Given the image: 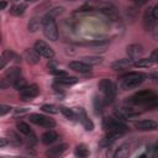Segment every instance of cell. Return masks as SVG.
Segmentation results:
<instances>
[{
	"instance_id": "cell-38",
	"label": "cell",
	"mask_w": 158,
	"mask_h": 158,
	"mask_svg": "<svg viewBox=\"0 0 158 158\" xmlns=\"http://www.w3.org/2000/svg\"><path fill=\"white\" fill-rule=\"evenodd\" d=\"M6 144H9V143H7V139L0 137V147H4V146H6Z\"/></svg>"
},
{
	"instance_id": "cell-37",
	"label": "cell",
	"mask_w": 158,
	"mask_h": 158,
	"mask_svg": "<svg viewBox=\"0 0 158 158\" xmlns=\"http://www.w3.org/2000/svg\"><path fill=\"white\" fill-rule=\"evenodd\" d=\"M135 1V4L137 5V6H142V5H144L146 2H148V0H133Z\"/></svg>"
},
{
	"instance_id": "cell-14",
	"label": "cell",
	"mask_w": 158,
	"mask_h": 158,
	"mask_svg": "<svg viewBox=\"0 0 158 158\" xmlns=\"http://www.w3.org/2000/svg\"><path fill=\"white\" fill-rule=\"evenodd\" d=\"M135 127L139 131H153L158 128V123L153 120H141L135 123Z\"/></svg>"
},
{
	"instance_id": "cell-32",
	"label": "cell",
	"mask_w": 158,
	"mask_h": 158,
	"mask_svg": "<svg viewBox=\"0 0 158 158\" xmlns=\"http://www.w3.org/2000/svg\"><path fill=\"white\" fill-rule=\"evenodd\" d=\"M59 110H60V112L68 118V120H73L74 117H75V115H74V112L70 110V109H68V107H65V106H62V107H59Z\"/></svg>"
},
{
	"instance_id": "cell-25",
	"label": "cell",
	"mask_w": 158,
	"mask_h": 158,
	"mask_svg": "<svg viewBox=\"0 0 158 158\" xmlns=\"http://www.w3.org/2000/svg\"><path fill=\"white\" fill-rule=\"evenodd\" d=\"M130 154V149H128V144H122L117 148V151L115 152L114 157H118V158H123L127 157Z\"/></svg>"
},
{
	"instance_id": "cell-16",
	"label": "cell",
	"mask_w": 158,
	"mask_h": 158,
	"mask_svg": "<svg viewBox=\"0 0 158 158\" xmlns=\"http://www.w3.org/2000/svg\"><path fill=\"white\" fill-rule=\"evenodd\" d=\"M57 139H58V133L54 132V131H52V130L46 131V132L41 136V142H42L43 144H46V146H49V144L54 143Z\"/></svg>"
},
{
	"instance_id": "cell-35",
	"label": "cell",
	"mask_w": 158,
	"mask_h": 158,
	"mask_svg": "<svg viewBox=\"0 0 158 158\" xmlns=\"http://www.w3.org/2000/svg\"><path fill=\"white\" fill-rule=\"evenodd\" d=\"M63 10H64L63 7H54V9H53V10H51L48 14H49V15H52V16L54 17L56 15H60V14L63 12Z\"/></svg>"
},
{
	"instance_id": "cell-15",
	"label": "cell",
	"mask_w": 158,
	"mask_h": 158,
	"mask_svg": "<svg viewBox=\"0 0 158 158\" xmlns=\"http://www.w3.org/2000/svg\"><path fill=\"white\" fill-rule=\"evenodd\" d=\"M23 59L28 63V64H37L40 62V54L35 51V48H27L23 51Z\"/></svg>"
},
{
	"instance_id": "cell-11",
	"label": "cell",
	"mask_w": 158,
	"mask_h": 158,
	"mask_svg": "<svg viewBox=\"0 0 158 158\" xmlns=\"http://www.w3.org/2000/svg\"><path fill=\"white\" fill-rule=\"evenodd\" d=\"M77 116H78L79 122L83 125V127H84L86 131H91V130L94 128V123H93V121L89 118L86 111H85L83 107H78V110H77Z\"/></svg>"
},
{
	"instance_id": "cell-36",
	"label": "cell",
	"mask_w": 158,
	"mask_h": 158,
	"mask_svg": "<svg viewBox=\"0 0 158 158\" xmlns=\"http://www.w3.org/2000/svg\"><path fill=\"white\" fill-rule=\"evenodd\" d=\"M149 59H151L152 62H157V49H154V51L152 52V54H151Z\"/></svg>"
},
{
	"instance_id": "cell-23",
	"label": "cell",
	"mask_w": 158,
	"mask_h": 158,
	"mask_svg": "<svg viewBox=\"0 0 158 158\" xmlns=\"http://www.w3.org/2000/svg\"><path fill=\"white\" fill-rule=\"evenodd\" d=\"M154 62H152L149 58H141V59H137L132 63V65L137 67V68H149L153 65Z\"/></svg>"
},
{
	"instance_id": "cell-9",
	"label": "cell",
	"mask_w": 158,
	"mask_h": 158,
	"mask_svg": "<svg viewBox=\"0 0 158 158\" xmlns=\"http://www.w3.org/2000/svg\"><path fill=\"white\" fill-rule=\"evenodd\" d=\"M157 10H158V6L154 5L152 7H149L146 12H144V16H143V23H144V27L146 28H152L156 23V20L158 17V14H157Z\"/></svg>"
},
{
	"instance_id": "cell-41",
	"label": "cell",
	"mask_w": 158,
	"mask_h": 158,
	"mask_svg": "<svg viewBox=\"0 0 158 158\" xmlns=\"http://www.w3.org/2000/svg\"><path fill=\"white\" fill-rule=\"evenodd\" d=\"M0 43H1V36H0Z\"/></svg>"
},
{
	"instance_id": "cell-6",
	"label": "cell",
	"mask_w": 158,
	"mask_h": 158,
	"mask_svg": "<svg viewBox=\"0 0 158 158\" xmlns=\"http://www.w3.org/2000/svg\"><path fill=\"white\" fill-rule=\"evenodd\" d=\"M30 121L37 126H42L46 128H53L56 126V121L48 116L44 115H40V114H31L30 115Z\"/></svg>"
},
{
	"instance_id": "cell-42",
	"label": "cell",
	"mask_w": 158,
	"mask_h": 158,
	"mask_svg": "<svg viewBox=\"0 0 158 158\" xmlns=\"http://www.w3.org/2000/svg\"><path fill=\"white\" fill-rule=\"evenodd\" d=\"M68 1H69V0H68ZM70 1H74V0H70Z\"/></svg>"
},
{
	"instance_id": "cell-26",
	"label": "cell",
	"mask_w": 158,
	"mask_h": 158,
	"mask_svg": "<svg viewBox=\"0 0 158 158\" xmlns=\"http://www.w3.org/2000/svg\"><path fill=\"white\" fill-rule=\"evenodd\" d=\"M26 10V4H17V5H14L10 10L11 15H15V16H20L25 12Z\"/></svg>"
},
{
	"instance_id": "cell-19",
	"label": "cell",
	"mask_w": 158,
	"mask_h": 158,
	"mask_svg": "<svg viewBox=\"0 0 158 158\" xmlns=\"http://www.w3.org/2000/svg\"><path fill=\"white\" fill-rule=\"evenodd\" d=\"M65 149H67V144L62 143V144H58V146H54V147L49 148L46 152V154L49 156V157H58V156L63 154V152H65Z\"/></svg>"
},
{
	"instance_id": "cell-29",
	"label": "cell",
	"mask_w": 158,
	"mask_h": 158,
	"mask_svg": "<svg viewBox=\"0 0 158 158\" xmlns=\"http://www.w3.org/2000/svg\"><path fill=\"white\" fill-rule=\"evenodd\" d=\"M83 62H85V63L89 64V65H96V64H100V63L102 62V58H101V57L90 56V57H84V58H83Z\"/></svg>"
},
{
	"instance_id": "cell-39",
	"label": "cell",
	"mask_w": 158,
	"mask_h": 158,
	"mask_svg": "<svg viewBox=\"0 0 158 158\" xmlns=\"http://www.w3.org/2000/svg\"><path fill=\"white\" fill-rule=\"evenodd\" d=\"M7 6V2L5 0H0V10H4Z\"/></svg>"
},
{
	"instance_id": "cell-2",
	"label": "cell",
	"mask_w": 158,
	"mask_h": 158,
	"mask_svg": "<svg viewBox=\"0 0 158 158\" xmlns=\"http://www.w3.org/2000/svg\"><path fill=\"white\" fill-rule=\"evenodd\" d=\"M146 79V75L138 72H130L120 78V88L123 90H130L139 86Z\"/></svg>"
},
{
	"instance_id": "cell-27",
	"label": "cell",
	"mask_w": 158,
	"mask_h": 158,
	"mask_svg": "<svg viewBox=\"0 0 158 158\" xmlns=\"http://www.w3.org/2000/svg\"><path fill=\"white\" fill-rule=\"evenodd\" d=\"M16 127H17V130H19L22 135H25V136H30L31 133H33L32 130H31V127H30L26 122H19V123L16 125Z\"/></svg>"
},
{
	"instance_id": "cell-22",
	"label": "cell",
	"mask_w": 158,
	"mask_h": 158,
	"mask_svg": "<svg viewBox=\"0 0 158 158\" xmlns=\"http://www.w3.org/2000/svg\"><path fill=\"white\" fill-rule=\"evenodd\" d=\"M7 143L12 146H20L21 144V137L15 132V131H7Z\"/></svg>"
},
{
	"instance_id": "cell-12",
	"label": "cell",
	"mask_w": 158,
	"mask_h": 158,
	"mask_svg": "<svg viewBox=\"0 0 158 158\" xmlns=\"http://www.w3.org/2000/svg\"><path fill=\"white\" fill-rule=\"evenodd\" d=\"M126 52H127V56H128V58H130L131 60H136V59H138V58L142 56L143 48H142V46L138 44V43H132V44L127 46Z\"/></svg>"
},
{
	"instance_id": "cell-34",
	"label": "cell",
	"mask_w": 158,
	"mask_h": 158,
	"mask_svg": "<svg viewBox=\"0 0 158 158\" xmlns=\"http://www.w3.org/2000/svg\"><path fill=\"white\" fill-rule=\"evenodd\" d=\"M11 111V106L6 104H0V116H4Z\"/></svg>"
},
{
	"instance_id": "cell-4",
	"label": "cell",
	"mask_w": 158,
	"mask_h": 158,
	"mask_svg": "<svg viewBox=\"0 0 158 158\" xmlns=\"http://www.w3.org/2000/svg\"><path fill=\"white\" fill-rule=\"evenodd\" d=\"M102 126L104 128H106L107 131H112V132H117L120 135H123L128 127L120 120V118H115V117H106L104 118V122H102Z\"/></svg>"
},
{
	"instance_id": "cell-5",
	"label": "cell",
	"mask_w": 158,
	"mask_h": 158,
	"mask_svg": "<svg viewBox=\"0 0 158 158\" xmlns=\"http://www.w3.org/2000/svg\"><path fill=\"white\" fill-rule=\"evenodd\" d=\"M99 90L105 95L106 99L112 100L115 99L116 94H117V86L115 85L114 81H111L110 79H101L99 81Z\"/></svg>"
},
{
	"instance_id": "cell-3",
	"label": "cell",
	"mask_w": 158,
	"mask_h": 158,
	"mask_svg": "<svg viewBox=\"0 0 158 158\" xmlns=\"http://www.w3.org/2000/svg\"><path fill=\"white\" fill-rule=\"evenodd\" d=\"M41 26L43 30V35L49 41H57L58 40V27L56 23V20L52 15L47 14L41 19Z\"/></svg>"
},
{
	"instance_id": "cell-33",
	"label": "cell",
	"mask_w": 158,
	"mask_h": 158,
	"mask_svg": "<svg viewBox=\"0 0 158 158\" xmlns=\"http://www.w3.org/2000/svg\"><path fill=\"white\" fill-rule=\"evenodd\" d=\"M12 85H14V88H15V89L20 90V89H22V88H23L25 85H27V84H26V80H25L23 78H21V77H20V78H17V79L15 80V83H14Z\"/></svg>"
},
{
	"instance_id": "cell-10",
	"label": "cell",
	"mask_w": 158,
	"mask_h": 158,
	"mask_svg": "<svg viewBox=\"0 0 158 158\" xmlns=\"http://www.w3.org/2000/svg\"><path fill=\"white\" fill-rule=\"evenodd\" d=\"M20 91V96L23 100H30L32 98H36L40 94V86L36 84H31V85H25L22 89L19 90Z\"/></svg>"
},
{
	"instance_id": "cell-8",
	"label": "cell",
	"mask_w": 158,
	"mask_h": 158,
	"mask_svg": "<svg viewBox=\"0 0 158 158\" xmlns=\"http://www.w3.org/2000/svg\"><path fill=\"white\" fill-rule=\"evenodd\" d=\"M35 51L40 54V56H42V57H44V58H47V59H52L53 57H54V51L52 49V47L48 44V43H46L44 41H37L36 43H35Z\"/></svg>"
},
{
	"instance_id": "cell-30",
	"label": "cell",
	"mask_w": 158,
	"mask_h": 158,
	"mask_svg": "<svg viewBox=\"0 0 158 158\" xmlns=\"http://www.w3.org/2000/svg\"><path fill=\"white\" fill-rule=\"evenodd\" d=\"M94 109H95V112L96 114H100L104 109V101L100 96H95L94 99Z\"/></svg>"
},
{
	"instance_id": "cell-21",
	"label": "cell",
	"mask_w": 158,
	"mask_h": 158,
	"mask_svg": "<svg viewBox=\"0 0 158 158\" xmlns=\"http://www.w3.org/2000/svg\"><path fill=\"white\" fill-rule=\"evenodd\" d=\"M77 81H78V79L75 77H69L68 74L63 75V77H57V79H56V83L60 84V85H72V84H75Z\"/></svg>"
},
{
	"instance_id": "cell-13",
	"label": "cell",
	"mask_w": 158,
	"mask_h": 158,
	"mask_svg": "<svg viewBox=\"0 0 158 158\" xmlns=\"http://www.w3.org/2000/svg\"><path fill=\"white\" fill-rule=\"evenodd\" d=\"M69 68L74 72H78V73H81V74H86L91 70V65L86 64L85 62L83 60H73L69 63Z\"/></svg>"
},
{
	"instance_id": "cell-40",
	"label": "cell",
	"mask_w": 158,
	"mask_h": 158,
	"mask_svg": "<svg viewBox=\"0 0 158 158\" xmlns=\"http://www.w3.org/2000/svg\"><path fill=\"white\" fill-rule=\"evenodd\" d=\"M26 1H36V0H26Z\"/></svg>"
},
{
	"instance_id": "cell-28",
	"label": "cell",
	"mask_w": 158,
	"mask_h": 158,
	"mask_svg": "<svg viewBox=\"0 0 158 158\" xmlns=\"http://www.w3.org/2000/svg\"><path fill=\"white\" fill-rule=\"evenodd\" d=\"M41 26V20L38 17H32L28 22V31L31 32H36Z\"/></svg>"
},
{
	"instance_id": "cell-17",
	"label": "cell",
	"mask_w": 158,
	"mask_h": 158,
	"mask_svg": "<svg viewBox=\"0 0 158 158\" xmlns=\"http://www.w3.org/2000/svg\"><path fill=\"white\" fill-rule=\"evenodd\" d=\"M132 60L131 59H117V60H115V62H112L111 63V68L114 69V70H116V72H118V70H125V69H127V68H130L131 65H132Z\"/></svg>"
},
{
	"instance_id": "cell-20",
	"label": "cell",
	"mask_w": 158,
	"mask_h": 158,
	"mask_svg": "<svg viewBox=\"0 0 158 158\" xmlns=\"http://www.w3.org/2000/svg\"><path fill=\"white\" fill-rule=\"evenodd\" d=\"M12 57H14V52L10 51V49H6V51L1 54V57H0V70H1L4 67H6V65L11 62Z\"/></svg>"
},
{
	"instance_id": "cell-7",
	"label": "cell",
	"mask_w": 158,
	"mask_h": 158,
	"mask_svg": "<svg viewBox=\"0 0 158 158\" xmlns=\"http://www.w3.org/2000/svg\"><path fill=\"white\" fill-rule=\"evenodd\" d=\"M20 77H21V69L17 68V67L11 68V69L4 75V78L0 80V88L5 89V88L12 85V84L15 83V80H16L17 78H20Z\"/></svg>"
},
{
	"instance_id": "cell-1",
	"label": "cell",
	"mask_w": 158,
	"mask_h": 158,
	"mask_svg": "<svg viewBox=\"0 0 158 158\" xmlns=\"http://www.w3.org/2000/svg\"><path fill=\"white\" fill-rule=\"evenodd\" d=\"M130 102L135 105H143L147 109L152 110L157 106V96L151 90H139L130 98Z\"/></svg>"
},
{
	"instance_id": "cell-18",
	"label": "cell",
	"mask_w": 158,
	"mask_h": 158,
	"mask_svg": "<svg viewBox=\"0 0 158 158\" xmlns=\"http://www.w3.org/2000/svg\"><path fill=\"white\" fill-rule=\"evenodd\" d=\"M136 115H138V111H133V109L131 107H121L116 111V116L120 120H125V118H128Z\"/></svg>"
},
{
	"instance_id": "cell-31",
	"label": "cell",
	"mask_w": 158,
	"mask_h": 158,
	"mask_svg": "<svg viewBox=\"0 0 158 158\" xmlns=\"http://www.w3.org/2000/svg\"><path fill=\"white\" fill-rule=\"evenodd\" d=\"M42 110L44 112H48V114H57L58 112V107L56 105H52V104H44L42 106Z\"/></svg>"
},
{
	"instance_id": "cell-24",
	"label": "cell",
	"mask_w": 158,
	"mask_h": 158,
	"mask_svg": "<svg viewBox=\"0 0 158 158\" xmlns=\"http://www.w3.org/2000/svg\"><path fill=\"white\" fill-rule=\"evenodd\" d=\"M74 154L77 157H80V158H85L89 156V149L86 148L85 144H78L75 147V151H74Z\"/></svg>"
}]
</instances>
